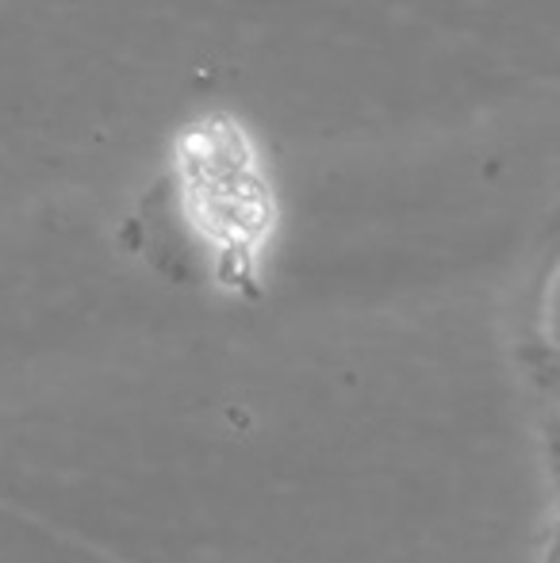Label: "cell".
Instances as JSON below:
<instances>
[{
	"label": "cell",
	"mask_w": 560,
	"mask_h": 563,
	"mask_svg": "<svg viewBox=\"0 0 560 563\" xmlns=\"http://www.w3.org/2000/svg\"><path fill=\"white\" fill-rule=\"evenodd\" d=\"M185 223L193 238V273L227 291L254 296L265 245L273 238V200L254 150L231 119L196 123L177 154Z\"/></svg>",
	"instance_id": "1"
}]
</instances>
